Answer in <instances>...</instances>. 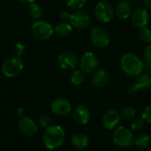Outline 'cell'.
Wrapping results in <instances>:
<instances>
[{
  "mask_svg": "<svg viewBox=\"0 0 151 151\" xmlns=\"http://www.w3.org/2000/svg\"><path fill=\"white\" fill-rule=\"evenodd\" d=\"M65 134L60 126L53 125L47 127L42 134V142L48 150H56L65 142Z\"/></svg>",
  "mask_w": 151,
  "mask_h": 151,
  "instance_id": "6da1fadb",
  "label": "cell"
},
{
  "mask_svg": "<svg viewBox=\"0 0 151 151\" xmlns=\"http://www.w3.org/2000/svg\"><path fill=\"white\" fill-rule=\"evenodd\" d=\"M121 70L128 76L137 77L142 74L143 62L134 53H126L120 60Z\"/></svg>",
  "mask_w": 151,
  "mask_h": 151,
  "instance_id": "7a4b0ae2",
  "label": "cell"
},
{
  "mask_svg": "<svg viewBox=\"0 0 151 151\" xmlns=\"http://www.w3.org/2000/svg\"><path fill=\"white\" fill-rule=\"evenodd\" d=\"M113 142L114 143L122 148L128 149L134 144V137L129 128L126 127H119L113 132Z\"/></svg>",
  "mask_w": 151,
  "mask_h": 151,
  "instance_id": "3957f363",
  "label": "cell"
},
{
  "mask_svg": "<svg viewBox=\"0 0 151 151\" xmlns=\"http://www.w3.org/2000/svg\"><path fill=\"white\" fill-rule=\"evenodd\" d=\"M24 68V62L20 57H12L5 60L2 65L3 74L8 78L18 76Z\"/></svg>",
  "mask_w": 151,
  "mask_h": 151,
  "instance_id": "277c9868",
  "label": "cell"
},
{
  "mask_svg": "<svg viewBox=\"0 0 151 151\" xmlns=\"http://www.w3.org/2000/svg\"><path fill=\"white\" fill-rule=\"evenodd\" d=\"M33 35L39 40H48L54 33V27L45 20H38L32 25Z\"/></svg>",
  "mask_w": 151,
  "mask_h": 151,
  "instance_id": "5b68a950",
  "label": "cell"
},
{
  "mask_svg": "<svg viewBox=\"0 0 151 151\" xmlns=\"http://www.w3.org/2000/svg\"><path fill=\"white\" fill-rule=\"evenodd\" d=\"M115 14V10L113 6L106 1L98 2L95 7V15L98 20L102 22L111 21Z\"/></svg>",
  "mask_w": 151,
  "mask_h": 151,
  "instance_id": "8992f818",
  "label": "cell"
},
{
  "mask_svg": "<svg viewBox=\"0 0 151 151\" xmlns=\"http://www.w3.org/2000/svg\"><path fill=\"white\" fill-rule=\"evenodd\" d=\"M79 64L78 57L71 51L62 52L58 58V66L65 71H73L74 70Z\"/></svg>",
  "mask_w": 151,
  "mask_h": 151,
  "instance_id": "52a82bcc",
  "label": "cell"
},
{
  "mask_svg": "<svg viewBox=\"0 0 151 151\" xmlns=\"http://www.w3.org/2000/svg\"><path fill=\"white\" fill-rule=\"evenodd\" d=\"M80 65H81V70L84 73H88V74L92 73L97 69L98 59L93 52L88 51L81 56Z\"/></svg>",
  "mask_w": 151,
  "mask_h": 151,
  "instance_id": "ba28073f",
  "label": "cell"
},
{
  "mask_svg": "<svg viewBox=\"0 0 151 151\" xmlns=\"http://www.w3.org/2000/svg\"><path fill=\"white\" fill-rule=\"evenodd\" d=\"M90 40L95 46L98 48H104L110 42V36L104 28L97 27L91 30Z\"/></svg>",
  "mask_w": 151,
  "mask_h": 151,
  "instance_id": "9c48e42d",
  "label": "cell"
},
{
  "mask_svg": "<svg viewBox=\"0 0 151 151\" xmlns=\"http://www.w3.org/2000/svg\"><path fill=\"white\" fill-rule=\"evenodd\" d=\"M51 111L58 116L65 117L68 115L72 111V105L71 103L66 99L63 97H59L55 99L50 105Z\"/></svg>",
  "mask_w": 151,
  "mask_h": 151,
  "instance_id": "30bf717a",
  "label": "cell"
},
{
  "mask_svg": "<svg viewBox=\"0 0 151 151\" xmlns=\"http://www.w3.org/2000/svg\"><path fill=\"white\" fill-rule=\"evenodd\" d=\"M69 21L73 27L77 29H84L90 24V17L83 11H77L71 14Z\"/></svg>",
  "mask_w": 151,
  "mask_h": 151,
  "instance_id": "8fae6325",
  "label": "cell"
},
{
  "mask_svg": "<svg viewBox=\"0 0 151 151\" xmlns=\"http://www.w3.org/2000/svg\"><path fill=\"white\" fill-rule=\"evenodd\" d=\"M151 88V74L143 73L137 76V80L134 83L131 84L128 92L131 94H136L141 90H146Z\"/></svg>",
  "mask_w": 151,
  "mask_h": 151,
  "instance_id": "7c38bea8",
  "label": "cell"
},
{
  "mask_svg": "<svg viewBox=\"0 0 151 151\" xmlns=\"http://www.w3.org/2000/svg\"><path fill=\"white\" fill-rule=\"evenodd\" d=\"M150 20V14L147 9L140 7L134 11L131 14V21L136 27L142 28L148 25Z\"/></svg>",
  "mask_w": 151,
  "mask_h": 151,
  "instance_id": "4fadbf2b",
  "label": "cell"
},
{
  "mask_svg": "<svg viewBox=\"0 0 151 151\" xmlns=\"http://www.w3.org/2000/svg\"><path fill=\"white\" fill-rule=\"evenodd\" d=\"M121 120V116L120 113L118 112L117 111L111 110L108 111L104 113L102 119V124L104 128L108 130H112L116 128L119 124L120 123Z\"/></svg>",
  "mask_w": 151,
  "mask_h": 151,
  "instance_id": "5bb4252c",
  "label": "cell"
},
{
  "mask_svg": "<svg viewBox=\"0 0 151 151\" xmlns=\"http://www.w3.org/2000/svg\"><path fill=\"white\" fill-rule=\"evenodd\" d=\"M19 131L27 136H34L37 132V126L34 120L27 117H22L18 122Z\"/></svg>",
  "mask_w": 151,
  "mask_h": 151,
  "instance_id": "9a60e30c",
  "label": "cell"
},
{
  "mask_svg": "<svg viewBox=\"0 0 151 151\" xmlns=\"http://www.w3.org/2000/svg\"><path fill=\"white\" fill-rule=\"evenodd\" d=\"M110 80L109 73L104 69H98L94 72L92 76V85L96 88H104Z\"/></svg>",
  "mask_w": 151,
  "mask_h": 151,
  "instance_id": "2e32d148",
  "label": "cell"
},
{
  "mask_svg": "<svg viewBox=\"0 0 151 151\" xmlns=\"http://www.w3.org/2000/svg\"><path fill=\"white\" fill-rule=\"evenodd\" d=\"M73 119L79 125H86L90 119V111L85 105H78L73 111Z\"/></svg>",
  "mask_w": 151,
  "mask_h": 151,
  "instance_id": "e0dca14e",
  "label": "cell"
},
{
  "mask_svg": "<svg viewBox=\"0 0 151 151\" xmlns=\"http://www.w3.org/2000/svg\"><path fill=\"white\" fill-rule=\"evenodd\" d=\"M115 12L117 16L121 19H128L132 14L130 3L127 0H120L116 5Z\"/></svg>",
  "mask_w": 151,
  "mask_h": 151,
  "instance_id": "ac0fdd59",
  "label": "cell"
},
{
  "mask_svg": "<svg viewBox=\"0 0 151 151\" xmlns=\"http://www.w3.org/2000/svg\"><path fill=\"white\" fill-rule=\"evenodd\" d=\"M71 142L73 147L79 150L86 149L89 144V139L87 134L83 133H76L71 138Z\"/></svg>",
  "mask_w": 151,
  "mask_h": 151,
  "instance_id": "d6986e66",
  "label": "cell"
},
{
  "mask_svg": "<svg viewBox=\"0 0 151 151\" xmlns=\"http://www.w3.org/2000/svg\"><path fill=\"white\" fill-rule=\"evenodd\" d=\"M151 143V135L147 133H142L134 138V145L139 149L148 148Z\"/></svg>",
  "mask_w": 151,
  "mask_h": 151,
  "instance_id": "ffe728a7",
  "label": "cell"
},
{
  "mask_svg": "<svg viewBox=\"0 0 151 151\" xmlns=\"http://www.w3.org/2000/svg\"><path fill=\"white\" fill-rule=\"evenodd\" d=\"M54 31L59 36H68L73 32V26L67 22H61L54 27Z\"/></svg>",
  "mask_w": 151,
  "mask_h": 151,
  "instance_id": "44dd1931",
  "label": "cell"
},
{
  "mask_svg": "<svg viewBox=\"0 0 151 151\" xmlns=\"http://www.w3.org/2000/svg\"><path fill=\"white\" fill-rule=\"evenodd\" d=\"M28 13L33 19H38L42 14V8L40 4L35 2H33L29 4L28 7Z\"/></svg>",
  "mask_w": 151,
  "mask_h": 151,
  "instance_id": "7402d4cb",
  "label": "cell"
},
{
  "mask_svg": "<svg viewBox=\"0 0 151 151\" xmlns=\"http://www.w3.org/2000/svg\"><path fill=\"white\" fill-rule=\"evenodd\" d=\"M71 82L75 86L81 85L85 80V74L81 70H75L71 75Z\"/></svg>",
  "mask_w": 151,
  "mask_h": 151,
  "instance_id": "603a6c76",
  "label": "cell"
},
{
  "mask_svg": "<svg viewBox=\"0 0 151 151\" xmlns=\"http://www.w3.org/2000/svg\"><path fill=\"white\" fill-rule=\"evenodd\" d=\"M139 39L144 42V43H148L150 44L151 43V30L147 27H142L139 31Z\"/></svg>",
  "mask_w": 151,
  "mask_h": 151,
  "instance_id": "cb8c5ba5",
  "label": "cell"
},
{
  "mask_svg": "<svg viewBox=\"0 0 151 151\" xmlns=\"http://www.w3.org/2000/svg\"><path fill=\"white\" fill-rule=\"evenodd\" d=\"M135 115H136V111L132 106H127L123 108L120 111L121 119H132L135 117Z\"/></svg>",
  "mask_w": 151,
  "mask_h": 151,
  "instance_id": "d4e9b609",
  "label": "cell"
},
{
  "mask_svg": "<svg viewBox=\"0 0 151 151\" xmlns=\"http://www.w3.org/2000/svg\"><path fill=\"white\" fill-rule=\"evenodd\" d=\"M145 121L142 118H134L131 122V129L133 131H142L145 127Z\"/></svg>",
  "mask_w": 151,
  "mask_h": 151,
  "instance_id": "484cf974",
  "label": "cell"
},
{
  "mask_svg": "<svg viewBox=\"0 0 151 151\" xmlns=\"http://www.w3.org/2000/svg\"><path fill=\"white\" fill-rule=\"evenodd\" d=\"M87 0H66V4L68 7L73 10H79L86 4Z\"/></svg>",
  "mask_w": 151,
  "mask_h": 151,
  "instance_id": "4316f807",
  "label": "cell"
},
{
  "mask_svg": "<svg viewBox=\"0 0 151 151\" xmlns=\"http://www.w3.org/2000/svg\"><path fill=\"white\" fill-rule=\"evenodd\" d=\"M38 121H39V125L42 127H43V128H47V127H49L50 126H51L50 125V123H51V119H50V117L49 116H47V115H41L40 117H39V119H38Z\"/></svg>",
  "mask_w": 151,
  "mask_h": 151,
  "instance_id": "83f0119b",
  "label": "cell"
},
{
  "mask_svg": "<svg viewBox=\"0 0 151 151\" xmlns=\"http://www.w3.org/2000/svg\"><path fill=\"white\" fill-rule=\"evenodd\" d=\"M26 50V46L22 42H17L13 47V52L17 57H20Z\"/></svg>",
  "mask_w": 151,
  "mask_h": 151,
  "instance_id": "f1b7e54d",
  "label": "cell"
},
{
  "mask_svg": "<svg viewBox=\"0 0 151 151\" xmlns=\"http://www.w3.org/2000/svg\"><path fill=\"white\" fill-rule=\"evenodd\" d=\"M142 118L144 119L145 122L151 124V104H149L145 107V109L142 111Z\"/></svg>",
  "mask_w": 151,
  "mask_h": 151,
  "instance_id": "f546056e",
  "label": "cell"
},
{
  "mask_svg": "<svg viewBox=\"0 0 151 151\" xmlns=\"http://www.w3.org/2000/svg\"><path fill=\"white\" fill-rule=\"evenodd\" d=\"M143 57L145 59V62L151 63V43H150L144 50L143 52Z\"/></svg>",
  "mask_w": 151,
  "mask_h": 151,
  "instance_id": "4dcf8cb0",
  "label": "cell"
},
{
  "mask_svg": "<svg viewBox=\"0 0 151 151\" xmlns=\"http://www.w3.org/2000/svg\"><path fill=\"white\" fill-rule=\"evenodd\" d=\"M70 16H71V14H70L68 12L63 11V12H61L60 14H59V19H60L63 22H65V21H67V20L70 19Z\"/></svg>",
  "mask_w": 151,
  "mask_h": 151,
  "instance_id": "1f68e13d",
  "label": "cell"
},
{
  "mask_svg": "<svg viewBox=\"0 0 151 151\" xmlns=\"http://www.w3.org/2000/svg\"><path fill=\"white\" fill-rule=\"evenodd\" d=\"M142 72L144 73L151 74V63H148V62L143 63V70H142Z\"/></svg>",
  "mask_w": 151,
  "mask_h": 151,
  "instance_id": "d6a6232c",
  "label": "cell"
},
{
  "mask_svg": "<svg viewBox=\"0 0 151 151\" xmlns=\"http://www.w3.org/2000/svg\"><path fill=\"white\" fill-rule=\"evenodd\" d=\"M143 4L147 9L151 10V0H143Z\"/></svg>",
  "mask_w": 151,
  "mask_h": 151,
  "instance_id": "836d02e7",
  "label": "cell"
},
{
  "mask_svg": "<svg viewBox=\"0 0 151 151\" xmlns=\"http://www.w3.org/2000/svg\"><path fill=\"white\" fill-rule=\"evenodd\" d=\"M24 112H25V111H24V108L20 107V108H19V109H18V111H17V113H18V115H19L20 118L24 117V116H23V115H24Z\"/></svg>",
  "mask_w": 151,
  "mask_h": 151,
  "instance_id": "e575fe53",
  "label": "cell"
},
{
  "mask_svg": "<svg viewBox=\"0 0 151 151\" xmlns=\"http://www.w3.org/2000/svg\"><path fill=\"white\" fill-rule=\"evenodd\" d=\"M20 3H24V4H31L33 2H35V0H18Z\"/></svg>",
  "mask_w": 151,
  "mask_h": 151,
  "instance_id": "d590c367",
  "label": "cell"
},
{
  "mask_svg": "<svg viewBox=\"0 0 151 151\" xmlns=\"http://www.w3.org/2000/svg\"><path fill=\"white\" fill-rule=\"evenodd\" d=\"M130 4L131 3H136V2H138V0H127Z\"/></svg>",
  "mask_w": 151,
  "mask_h": 151,
  "instance_id": "8d00e7d4",
  "label": "cell"
},
{
  "mask_svg": "<svg viewBox=\"0 0 151 151\" xmlns=\"http://www.w3.org/2000/svg\"><path fill=\"white\" fill-rule=\"evenodd\" d=\"M0 145H1V143H0Z\"/></svg>",
  "mask_w": 151,
  "mask_h": 151,
  "instance_id": "74e56055",
  "label": "cell"
}]
</instances>
